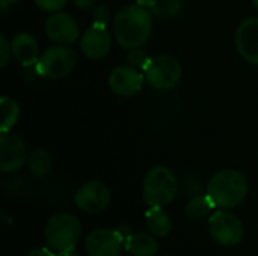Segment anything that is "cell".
<instances>
[{"instance_id": "3", "label": "cell", "mask_w": 258, "mask_h": 256, "mask_svg": "<svg viewBox=\"0 0 258 256\" xmlns=\"http://www.w3.org/2000/svg\"><path fill=\"white\" fill-rule=\"evenodd\" d=\"M142 190L144 199L150 207H165L177 198L180 181L171 169L156 166L147 172Z\"/></svg>"}, {"instance_id": "22", "label": "cell", "mask_w": 258, "mask_h": 256, "mask_svg": "<svg viewBox=\"0 0 258 256\" xmlns=\"http://www.w3.org/2000/svg\"><path fill=\"white\" fill-rule=\"evenodd\" d=\"M181 190H183V193L189 199L206 195L204 186H203L201 180H198L197 177H192V175H187V177L183 178V181H181Z\"/></svg>"}, {"instance_id": "2", "label": "cell", "mask_w": 258, "mask_h": 256, "mask_svg": "<svg viewBox=\"0 0 258 256\" xmlns=\"http://www.w3.org/2000/svg\"><path fill=\"white\" fill-rule=\"evenodd\" d=\"M248 180L236 169H222L216 172L206 187V195L215 208L228 210L240 205L248 196Z\"/></svg>"}, {"instance_id": "13", "label": "cell", "mask_w": 258, "mask_h": 256, "mask_svg": "<svg viewBox=\"0 0 258 256\" xmlns=\"http://www.w3.org/2000/svg\"><path fill=\"white\" fill-rule=\"evenodd\" d=\"M144 74L132 65H121L109 74V88L119 97H133L144 86Z\"/></svg>"}, {"instance_id": "9", "label": "cell", "mask_w": 258, "mask_h": 256, "mask_svg": "<svg viewBox=\"0 0 258 256\" xmlns=\"http://www.w3.org/2000/svg\"><path fill=\"white\" fill-rule=\"evenodd\" d=\"M26 142L11 131H0V170L5 174L20 170L27 161Z\"/></svg>"}, {"instance_id": "32", "label": "cell", "mask_w": 258, "mask_h": 256, "mask_svg": "<svg viewBox=\"0 0 258 256\" xmlns=\"http://www.w3.org/2000/svg\"><path fill=\"white\" fill-rule=\"evenodd\" d=\"M252 3H254V6L258 9V0H252Z\"/></svg>"}, {"instance_id": "6", "label": "cell", "mask_w": 258, "mask_h": 256, "mask_svg": "<svg viewBox=\"0 0 258 256\" xmlns=\"http://www.w3.org/2000/svg\"><path fill=\"white\" fill-rule=\"evenodd\" d=\"M76 53L70 47L59 44L56 47L47 48L39 56V60L35 65V68L39 75L57 80L71 74V71L76 66Z\"/></svg>"}, {"instance_id": "14", "label": "cell", "mask_w": 258, "mask_h": 256, "mask_svg": "<svg viewBox=\"0 0 258 256\" xmlns=\"http://www.w3.org/2000/svg\"><path fill=\"white\" fill-rule=\"evenodd\" d=\"M234 42L239 54L249 63L258 65V18L243 20L236 30Z\"/></svg>"}, {"instance_id": "15", "label": "cell", "mask_w": 258, "mask_h": 256, "mask_svg": "<svg viewBox=\"0 0 258 256\" xmlns=\"http://www.w3.org/2000/svg\"><path fill=\"white\" fill-rule=\"evenodd\" d=\"M12 56L23 65V66H35L39 60V48L38 41L33 35L27 32L17 33L12 41Z\"/></svg>"}, {"instance_id": "26", "label": "cell", "mask_w": 258, "mask_h": 256, "mask_svg": "<svg viewBox=\"0 0 258 256\" xmlns=\"http://www.w3.org/2000/svg\"><path fill=\"white\" fill-rule=\"evenodd\" d=\"M12 54V45L8 41V38L5 35L0 36V66H6V63L9 62V57Z\"/></svg>"}, {"instance_id": "31", "label": "cell", "mask_w": 258, "mask_h": 256, "mask_svg": "<svg viewBox=\"0 0 258 256\" xmlns=\"http://www.w3.org/2000/svg\"><path fill=\"white\" fill-rule=\"evenodd\" d=\"M17 2H20V0H2V5H14Z\"/></svg>"}, {"instance_id": "29", "label": "cell", "mask_w": 258, "mask_h": 256, "mask_svg": "<svg viewBox=\"0 0 258 256\" xmlns=\"http://www.w3.org/2000/svg\"><path fill=\"white\" fill-rule=\"evenodd\" d=\"M139 5H142V6H145V8H154L160 0H136Z\"/></svg>"}, {"instance_id": "24", "label": "cell", "mask_w": 258, "mask_h": 256, "mask_svg": "<svg viewBox=\"0 0 258 256\" xmlns=\"http://www.w3.org/2000/svg\"><path fill=\"white\" fill-rule=\"evenodd\" d=\"M91 17H92V24L107 26L109 18H110V9H109V6H107V5H104V3H98V5L94 8V11H92Z\"/></svg>"}, {"instance_id": "16", "label": "cell", "mask_w": 258, "mask_h": 256, "mask_svg": "<svg viewBox=\"0 0 258 256\" xmlns=\"http://www.w3.org/2000/svg\"><path fill=\"white\" fill-rule=\"evenodd\" d=\"M125 249L133 256H156L159 241L151 232H135L125 237Z\"/></svg>"}, {"instance_id": "4", "label": "cell", "mask_w": 258, "mask_h": 256, "mask_svg": "<svg viewBox=\"0 0 258 256\" xmlns=\"http://www.w3.org/2000/svg\"><path fill=\"white\" fill-rule=\"evenodd\" d=\"M82 237V225L71 213H57L48 219L44 228V238L54 252L73 250Z\"/></svg>"}, {"instance_id": "11", "label": "cell", "mask_w": 258, "mask_h": 256, "mask_svg": "<svg viewBox=\"0 0 258 256\" xmlns=\"http://www.w3.org/2000/svg\"><path fill=\"white\" fill-rule=\"evenodd\" d=\"M45 35L50 41L56 44H73L80 36V29L77 21L73 18V15L65 12H53L47 20L44 26Z\"/></svg>"}, {"instance_id": "23", "label": "cell", "mask_w": 258, "mask_h": 256, "mask_svg": "<svg viewBox=\"0 0 258 256\" xmlns=\"http://www.w3.org/2000/svg\"><path fill=\"white\" fill-rule=\"evenodd\" d=\"M127 59H128V62H130V65H132L133 68H136V69H142V71H144V68L147 66L148 60H150V57L145 54V51H144L141 47L128 50Z\"/></svg>"}, {"instance_id": "17", "label": "cell", "mask_w": 258, "mask_h": 256, "mask_svg": "<svg viewBox=\"0 0 258 256\" xmlns=\"http://www.w3.org/2000/svg\"><path fill=\"white\" fill-rule=\"evenodd\" d=\"M145 222L148 231L157 238H165L172 229L171 217L163 207H150L145 213Z\"/></svg>"}, {"instance_id": "27", "label": "cell", "mask_w": 258, "mask_h": 256, "mask_svg": "<svg viewBox=\"0 0 258 256\" xmlns=\"http://www.w3.org/2000/svg\"><path fill=\"white\" fill-rule=\"evenodd\" d=\"M26 256H56L51 250H48V249H44V247H39V249H33V250H30L29 253Z\"/></svg>"}, {"instance_id": "8", "label": "cell", "mask_w": 258, "mask_h": 256, "mask_svg": "<svg viewBox=\"0 0 258 256\" xmlns=\"http://www.w3.org/2000/svg\"><path fill=\"white\" fill-rule=\"evenodd\" d=\"M110 189L97 180L82 184L74 195V202L79 210L88 214H100L110 204Z\"/></svg>"}, {"instance_id": "5", "label": "cell", "mask_w": 258, "mask_h": 256, "mask_svg": "<svg viewBox=\"0 0 258 256\" xmlns=\"http://www.w3.org/2000/svg\"><path fill=\"white\" fill-rule=\"evenodd\" d=\"M183 75L181 62L172 54H159L150 57L147 66L144 68L145 81L157 91L174 89Z\"/></svg>"}, {"instance_id": "30", "label": "cell", "mask_w": 258, "mask_h": 256, "mask_svg": "<svg viewBox=\"0 0 258 256\" xmlns=\"http://www.w3.org/2000/svg\"><path fill=\"white\" fill-rule=\"evenodd\" d=\"M56 256H79V253L73 249V250H63V252H57Z\"/></svg>"}, {"instance_id": "1", "label": "cell", "mask_w": 258, "mask_h": 256, "mask_svg": "<svg viewBox=\"0 0 258 256\" xmlns=\"http://www.w3.org/2000/svg\"><path fill=\"white\" fill-rule=\"evenodd\" d=\"M153 33V15L142 5H127L115 14L113 36L125 48L142 47Z\"/></svg>"}, {"instance_id": "19", "label": "cell", "mask_w": 258, "mask_h": 256, "mask_svg": "<svg viewBox=\"0 0 258 256\" xmlns=\"http://www.w3.org/2000/svg\"><path fill=\"white\" fill-rule=\"evenodd\" d=\"M215 205L212 204V201L209 199L207 195L203 196H197L189 199L187 205H186V216L190 220H204L206 217L210 216V213L213 211Z\"/></svg>"}, {"instance_id": "7", "label": "cell", "mask_w": 258, "mask_h": 256, "mask_svg": "<svg viewBox=\"0 0 258 256\" xmlns=\"http://www.w3.org/2000/svg\"><path fill=\"white\" fill-rule=\"evenodd\" d=\"M209 232L218 244L236 246L243 238V225L236 214L219 210L209 219Z\"/></svg>"}, {"instance_id": "18", "label": "cell", "mask_w": 258, "mask_h": 256, "mask_svg": "<svg viewBox=\"0 0 258 256\" xmlns=\"http://www.w3.org/2000/svg\"><path fill=\"white\" fill-rule=\"evenodd\" d=\"M51 164H53L51 154L47 149H44V148L33 149L30 152L29 158H27L29 170L36 178H44L51 170Z\"/></svg>"}, {"instance_id": "25", "label": "cell", "mask_w": 258, "mask_h": 256, "mask_svg": "<svg viewBox=\"0 0 258 256\" xmlns=\"http://www.w3.org/2000/svg\"><path fill=\"white\" fill-rule=\"evenodd\" d=\"M35 5L45 12H59L68 0H33Z\"/></svg>"}, {"instance_id": "12", "label": "cell", "mask_w": 258, "mask_h": 256, "mask_svg": "<svg viewBox=\"0 0 258 256\" xmlns=\"http://www.w3.org/2000/svg\"><path fill=\"white\" fill-rule=\"evenodd\" d=\"M110 47L112 36L106 26L92 24L80 36V50L88 59H103L110 51Z\"/></svg>"}, {"instance_id": "28", "label": "cell", "mask_w": 258, "mask_h": 256, "mask_svg": "<svg viewBox=\"0 0 258 256\" xmlns=\"http://www.w3.org/2000/svg\"><path fill=\"white\" fill-rule=\"evenodd\" d=\"M73 2L79 9H88L95 3V0H73Z\"/></svg>"}, {"instance_id": "10", "label": "cell", "mask_w": 258, "mask_h": 256, "mask_svg": "<svg viewBox=\"0 0 258 256\" xmlns=\"http://www.w3.org/2000/svg\"><path fill=\"white\" fill-rule=\"evenodd\" d=\"M124 235L118 229H95L88 234L85 249L89 256H119Z\"/></svg>"}, {"instance_id": "21", "label": "cell", "mask_w": 258, "mask_h": 256, "mask_svg": "<svg viewBox=\"0 0 258 256\" xmlns=\"http://www.w3.org/2000/svg\"><path fill=\"white\" fill-rule=\"evenodd\" d=\"M183 11V0H160L154 6V14L163 18L177 17Z\"/></svg>"}, {"instance_id": "20", "label": "cell", "mask_w": 258, "mask_h": 256, "mask_svg": "<svg viewBox=\"0 0 258 256\" xmlns=\"http://www.w3.org/2000/svg\"><path fill=\"white\" fill-rule=\"evenodd\" d=\"M0 109H2V122H0V131H9L17 124L20 118V107L18 104L9 98L2 97L0 100Z\"/></svg>"}]
</instances>
